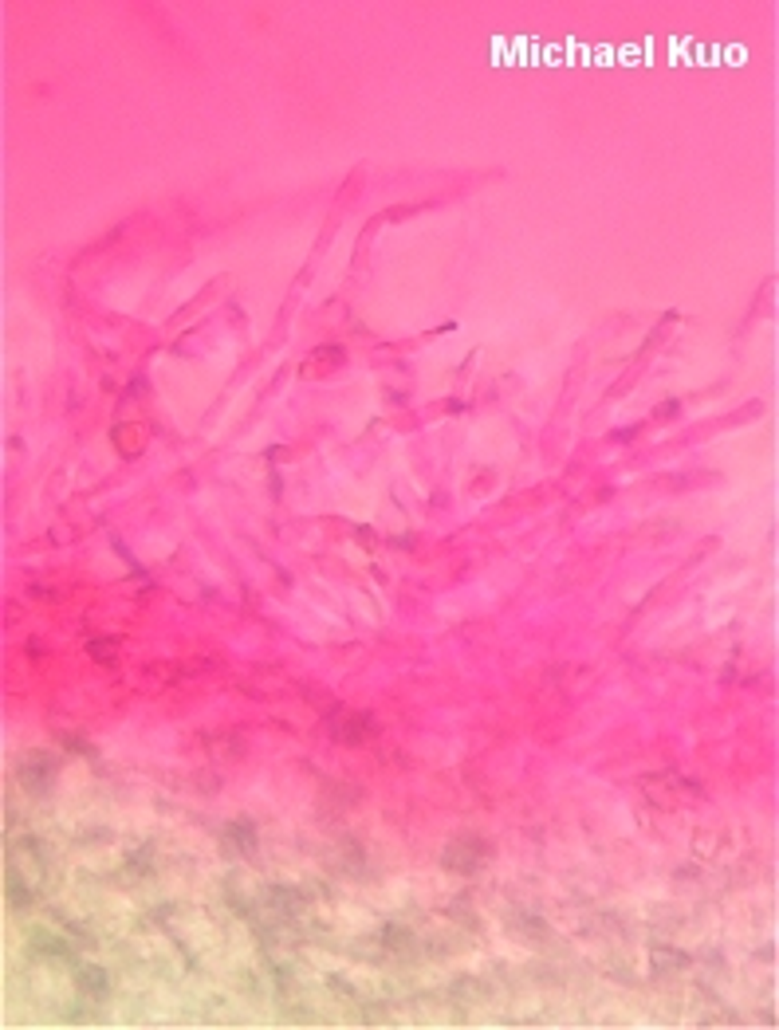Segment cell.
Instances as JSON below:
<instances>
[{
    "mask_svg": "<svg viewBox=\"0 0 779 1030\" xmlns=\"http://www.w3.org/2000/svg\"><path fill=\"white\" fill-rule=\"evenodd\" d=\"M51 775H56V767H51L48 756H28V759H20V767H16V779L28 794H44Z\"/></svg>",
    "mask_w": 779,
    "mask_h": 1030,
    "instance_id": "7a4b0ae2",
    "label": "cell"
},
{
    "mask_svg": "<svg viewBox=\"0 0 779 1030\" xmlns=\"http://www.w3.org/2000/svg\"><path fill=\"white\" fill-rule=\"evenodd\" d=\"M76 987L87 995H107L111 980H107V972L94 968V963H76Z\"/></svg>",
    "mask_w": 779,
    "mask_h": 1030,
    "instance_id": "3957f363",
    "label": "cell"
},
{
    "mask_svg": "<svg viewBox=\"0 0 779 1030\" xmlns=\"http://www.w3.org/2000/svg\"><path fill=\"white\" fill-rule=\"evenodd\" d=\"M228 837H237L245 849H256V830H252V822H228Z\"/></svg>",
    "mask_w": 779,
    "mask_h": 1030,
    "instance_id": "277c9868",
    "label": "cell"
},
{
    "mask_svg": "<svg viewBox=\"0 0 779 1030\" xmlns=\"http://www.w3.org/2000/svg\"><path fill=\"white\" fill-rule=\"evenodd\" d=\"M488 854H492V849L484 846L480 837L465 834V837H457V842L445 849V865L457 869V873H477V869L488 865Z\"/></svg>",
    "mask_w": 779,
    "mask_h": 1030,
    "instance_id": "6da1fadb",
    "label": "cell"
}]
</instances>
